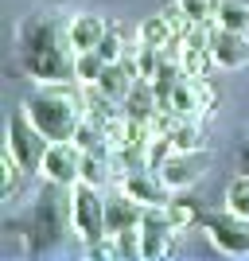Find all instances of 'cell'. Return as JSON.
<instances>
[{
    "instance_id": "25",
    "label": "cell",
    "mask_w": 249,
    "mask_h": 261,
    "mask_svg": "<svg viewBox=\"0 0 249 261\" xmlns=\"http://www.w3.org/2000/svg\"><path fill=\"white\" fill-rule=\"evenodd\" d=\"M168 215H172V222H175L179 230L199 226V222H203V211H199L191 199H172V203H168Z\"/></svg>"
},
{
    "instance_id": "11",
    "label": "cell",
    "mask_w": 249,
    "mask_h": 261,
    "mask_svg": "<svg viewBox=\"0 0 249 261\" xmlns=\"http://www.w3.org/2000/svg\"><path fill=\"white\" fill-rule=\"evenodd\" d=\"M121 113L129 121H141V125H152V117L160 113V98H156V90H152V82L148 78H136L132 82V90H129V98L121 101Z\"/></svg>"
},
{
    "instance_id": "5",
    "label": "cell",
    "mask_w": 249,
    "mask_h": 261,
    "mask_svg": "<svg viewBox=\"0 0 249 261\" xmlns=\"http://www.w3.org/2000/svg\"><path fill=\"white\" fill-rule=\"evenodd\" d=\"M82 160H86V148L78 141H51L43 152V175L54 187H74L82 179Z\"/></svg>"
},
{
    "instance_id": "22",
    "label": "cell",
    "mask_w": 249,
    "mask_h": 261,
    "mask_svg": "<svg viewBox=\"0 0 249 261\" xmlns=\"http://www.w3.org/2000/svg\"><path fill=\"white\" fill-rule=\"evenodd\" d=\"M163 59H168V51L163 47H152V43H141V51H136V59H132V66H136V74L141 78H156V70L163 66Z\"/></svg>"
},
{
    "instance_id": "6",
    "label": "cell",
    "mask_w": 249,
    "mask_h": 261,
    "mask_svg": "<svg viewBox=\"0 0 249 261\" xmlns=\"http://www.w3.org/2000/svg\"><path fill=\"white\" fill-rule=\"evenodd\" d=\"M47 137L32 125V117L27 113H16V117L8 121V148L12 156L27 168V172H35V168H43V152H47Z\"/></svg>"
},
{
    "instance_id": "14",
    "label": "cell",
    "mask_w": 249,
    "mask_h": 261,
    "mask_svg": "<svg viewBox=\"0 0 249 261\" xmlns=\"http://www.w3.org/2000/svg\"><path fill=\"white\" fill-rule=\"evenodd\" d=\"M101 35H105L101 16H74V23L66 28V39H70L74 51H94L101 43Z\"/></svg>"
},
{
    "instance_id": "16",
    "label": "cell",
    "mask_w": 249,
    "mask_h": 261,
    "mask_svg": "<svg viewBox=\"0 0 249 261\" xmlns=\"http://www.w3.org/2000/svg\"><path fill=\"white\" fill-rule=\"evenodd\" d=\"M172 109L179 113V117H195V113H203V98H199V82L195 78H179V86L172 90Z\"/></svg>"
},
{
    "instance_id": "27",
    "label": "cell",
    "mask_w": 249,
    "mask_h": 261,
    "mask_svg": "<svg viewBox=\"0 0 249 261\" xmlns=\"http://www.w3.org/2000/svg\"><path fill=\"white\" fill-rule=\"evenodd\" d=\"M94 51L105 59V63H117V59H125V39H121L117 28H105V35H101V43L94 47Z\"/></svg>"
},
{
    "instance_id": "2",
    "label": "cell",
    "mask_w": 249,
    "mask_h": 261,
    "mask_svg": "<svg viewBox=\"0 0 249 261\" xmlns=\"http://www.w3.org/2000/svg\"><path fill=\"white\" fill-rule=\"evenodd\" d=\"M23 113L47 141H74L78 125L86 121V98L66 90V82H43V90L23 101Z\"/></svg>"
},
{
    "instance_id": "7",
    "label": "cell",
    "mask_w": 249,
    "mask_h": 261,
    "mask_svg": "<svg viewBox=\"0 0 249 261\" xmlns=\"http://www.w3.org/2000/svg\"><path fill=\"white\" fill-rule=\"evenodd\" d=\"M175 222L168 215V207H144L141 218V257L156 261L163 253H172V234H175Z\"/></svg>"
},
{
    "instance_id": "3",
    "label": "cell",
    "mask_w": 249,
    "mask_h": 261,
    "mask_svg": "<svg viewBox=\"0 0 249 261\" xmlns=\"http://www.w3.org/2000/svg\"><path fill=\"white\" fill-rule=\"evenodd\" d=\"M70 222H74L78 238L86 246H98V242L109 238V226H105V199L98 195V187L78 179L70 187Z\"/></svg>"
},
{
    "instance_id": "13",
    "label": "cell",
    "mask_w": 249,
    "mask_h": 261,
    "mask_svg": "<svg viewBox=\"0 0 249 261\" xmlns=\"http://www.w3.org/2000/svg\"><path fill=\"white\" fill-rule=\"evenodd\" d=\"M199 164H203L199 152H172L168 164L160 168V179L172 187V191H183V187H191L199 179Z\"/></svg>"
},
{
    "instance_id": "18",
    "label": "cell",
    "mask_w": 249,
    "mask_h": 261,
    "mask_svg": "<svg viewBox=\"0 0 249 261\" xmlns=\"http://www.w3.org/2000/svg\"><path fill=\"white\" fill-rule=\"evenodd\" d=\"M214 23H222L230 32H249V0H222Z\"/></svg>"
},
{
    "instance_id": "21",
    "label": "cell",
    "mask_w": 249,
    "mask_h": 261,
    "mask_svg": "<svg viewBox=\"0 0 249 261\" xmlns=\"http://www.w3.org/2000/svg\"><path fill=\"white\" fill-rule=\"evenodd\" d=\"M82 179L94 184V187H101L109 179V156H105V148H90V152H86V160H82Z\"/></svg>"
},
{
    "instance_id": "1",
    "label": "cell",
    "mask_w": 249,
    "mask_h": 261,
    "mask_svg": "<svg viewBox=\"0 0 249 261\" xmlns=\"http://www.w3.org/2000/svg\"><path fill=\"white\" fill-rule=\"evenodd\" d=\"M16 55H20V66L39 82H78L74 78L78 51L70 47V39L63 43L51 16H32V20L20 23Z\"/></svg>"
},
{
    "instance_id": "23",
    "label": "cell",
    "mask_w": 249,
    "mask_h": 261,
    "mask_svg": "<svg viewBox=\"0 0 249 261\" xmlns=\"http://www.w3.org/2000/svg\"><path fill=\"white\" fill-rule=\"evenodd\" d=\"M218 4H222V0H175V8L183 12L191 23H214Z\"/></svg>"
},
{
    "instance_id": "17",
    "label": "cell",
    "mask_w": 249,
    "mask_h": 261,
    "mask_svg": "<svg viewBox=\"0 0 249 261\" xmlns=\"http://www.w3.org/2000/svg\"><path fill=\"white\" fill-rule=\"evenodd\" d=\"M86 117L90 121H98V125H109V121H117V117H125V113H117V101L109 98V94H101L98 86H86Z\"/></svg>"
},
{
    "instance_id": "9",
    "label": "cell",
    "mask_w": 249,
    "mask_h": 261,
    "mask_svg": "<svg viewBox=\"0 0 249 261\" xmlns=\"http://www.w3.org/2000/svg\"><path fill=\"white\" fill-rule=\"evenodd\" d=\"M210 55H214L218 66H241L249 59V32H230L222 23H214V32H210Z\"/></svg>"
},
{
    "instance_id": "15",
    "label": "cell",
    "mask_w": 249,
    "mask_h": 261,
    "mask_svg": "<svg viewBox=\"0 0 249 261\" xmlns=\"http://www.w3.org/2000/svg\"><path fill=\"white\" fill-rule=\"evenodd\" d=\"M172 39H183V32H175L172 16H148L141 23V43H152V47H168Z\"/></svg>"
},
{
    "instance_id": "8",
    "label": "cell",
    "mask_w": 249,
    "mask_h": 261,
    "mask_svg": "<svg viewBox=\"0 0 249 261\" xmlns=\"http://www.w3.org/2000/svg\"><path fill=\"white\" fill-rule=\"evenodd\" d=\"M121 191H129L136 203L144 207H168L172 203V187L160 179V172L152 168H136V172H125L121 175Z\"/></svg>"
},
{
    "instance_id": "26",
    "label": "cell",
    "mask_w": 249,
    "mask_h": 261,
    "mask_svg": "<svg viewBox=\"0 0 249 261\" xmlns=\"http://www.w3.org/2000/svg\"><path fill=\"white\" fill-rule=\"evenodd\" d=\"M0 168H4V187H0V195L8 199L12 191L20 187V179H23V172H27V168H23V164L12 156V148H4V156H0Z\"/></svg>"
},
{
    "instance_id": "10",
    "label": "cell",
    "mask_w": 249,
    "mask_h": 261,
    "mask_svg": "<svg viewBox=\"0 0 249 261\" xmlns=\"http://www.w3.org/2000/svg\"><path fill=\"white\" fill-rule=\"evenodd\" d=\"M141 218H144V203H136L129 191H121V195L105 199V226H109V238H113V234H121V230L141 226Z\"/></svg>"
},
{
    "instance_id": "12",
    "label": "cell",
    "mask_w": 249,
    "mask_h": 261,
    "mask_svg": "<svg viewBox=\"0 0 249 261\" xmlns=\"http://www.w3.org/2000/svg\"><path fill=\"white\" fill-rule=\"evenodd\" d=\"M136 78H141V74H136V66L125 63V59H117V63H105V70H101V78L94 82V86H98L101 94H109L113 101H125Z\"/></svg>"
},
{
    "instance_id": "19",
    "label": "cell",
    "mask_w": 249,
    "mask_h": 261,
    "mask_svg": "<svg viewBox=\"0 0 249 261\" xmlns=\"http://www.w3.org/2000/svg\"><path fill=\"white\" fill-rule=\"evenodd\" d=\"M101 70H105V59H101L98 51H78V59H74L78 86H94V82L101 78Z\"/></svg>"
},
{
    "instance_id": "4",
    "label": "cell",
    "mask_w": 249,
    "mask_h": 261,
    "mask_svg": "<svg viewBox=\"0 0 249 261\" xmlns=\"http://www.w3.org/2000/svg\"><path fill=\"white\" fill-rule=\"evenodd\" d=\"M203 230L230 257H245L249 253V218L234 215L230 207L226 211H203Z\"/></svg>"
},
{
    "instance_id": "24",
    "label": "cell",
    "mask_w": 249,
    "mask_h": 261,
    "mask_svg": "<svg viewBox=\"0 0 249 261\" xmlns=\"http://www.w3.org/2000/svg\"><path fill=\"white\" fill-rule=\"evenodd\" d=\"M226 207L234 211V215L249 218V175L245 172H241L238 179H230V187H226Z\"/></svg>"
},
{
    "instance_id": "20",
    "label": "cell",
    "mask_w": 249,
    "mask_h": 261,
    "mask_svg": "<svg viewBox=\"0 0 249 261\" xmlns=\"http://www.w3.org/2000/svg\"><path fill=\"white\" fill-rule=\"evenodd\" d=\"M168 137H172L175 152H199V148H203V133H199L191 121H175L172 129H168Z\"/></svg>"
},
{
    "instance_id": "28",
    "label": "cell",
    "mask_w": 249,
    "mask_h": 261,
    "mask_svg": "<svg viewBox=\"0 0 249 261\" xmlns=\"http://www.w3.org/2000/svg\"><path fill=\"white\" fill-rule=\"evenodd\" d=\"M238 172L249 175V141H241V148H238Z\"/></svg>"
}]
</instances>
